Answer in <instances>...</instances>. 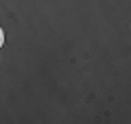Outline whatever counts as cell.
Returning <instances> with one entry per match:
<instances>
[{"label": "cell", "mask_w": 131, "mask_h": 124, "mask_svg": "<svg viewBox=\"0 0 131 124\" xmlns=\"http://www.w3.org/2000/svg\"><path fill=\"white\" fill-rule=\"evenodd\" d=\"M2 43H4V31H2V27H0V48H2Z\"/></svg>", "instance_id": "obj_1"}]
</instances>
